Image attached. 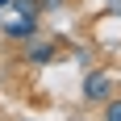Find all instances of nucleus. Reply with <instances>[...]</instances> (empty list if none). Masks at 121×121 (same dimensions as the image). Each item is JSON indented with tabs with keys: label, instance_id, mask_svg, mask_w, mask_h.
Instances as JSON below:
<instances>
[{
	"label": "nucleus",
	"instance_id": "obj_1",
	"mask_svg": "<svg viewBox=\"0 0 121 121\" xmlns=\"http://www.w3.org/2000/svg\"><path fill=\"white\" fill-rule=\"evenodd\" d=\"M109 96H113V79L104 71H88L84 84H79V100L84 104H104Z\"/></svg>",
	"mask_w": 121,
	"mask_h": 121
},
{
	"label": "nucleus",
	"instance_id": "obj_2",
	"mask_svg": "<svg viewBox=\"0 0 121 121\" xmlns=\"http://www.w3.org/2000/svg\"><path fill=\"white\" fill-rule=\"evenodd\" d=\"M0 34L9 38V42H34V38L42 34V25H38V17H17V21L0 25Z\"/></svg>",
	"mask_w": 121,
	"mask_h": 121
},
{
	"label": "nucleus",
	"instance_id": "obj_3",
	"mask_svg": "<svg viewBox=\"0 0 121 121\" xmlns=\"http://www.w3.org/2000/svg\"><path fill=\"white\" fill-rule=\"evenodd\" d=\"M50 59H54V42H42V38L25 42V63L29 67H46Z\"/></svg>",
	"mask_w": 121,
	"mask_h": 121
},
{
	"label": "nucleus",
	"instance_id": "obj_4",
	"mask_svg": "<svg viewBox=\"0 0 121 121\" xmlns=\"http://www.w3.org/2000/svg\"><path fill=\"white\" fill-rule=\"evenodd\" d=\"M9 9L17 13V17H42V13H46V9H42V0H13Z\"/></svg>",
	"mask_w": 121,
	"mask_h": 121
},
{
	"label": "nucleus",
	"instance_id": "obj_5",
	"mask_svg": "<svg viewBox=\"0 0 121 121\" xmlns=\"http://www.w3.org/2000/svg\"><path fill=\"white\" fill-rule=\"evenodd\" d=\"M100 121H121V96H109V100H104V113H100Z\"/></svg>",
	"mask_w": 121,
	"mask_h": 121
},
{
	"label": "nucleus",
	"instance_id": "obj_6",
	"mask_svg": "<svg viewBox=\"0 0 121 121\" xmlns=\"http://www.w3.org/2000/svg\"><path fill=\"white\" fill-rule=\"evenodd\" d=\"M63 4H67V0H42V9H46V13H59Z\"/></svg>",
	"mask_w": 121,
	"mask_h": 121
},
{
	"label": "nucleus",
	"instance_id": "obj_7",
	"mask_svg": "<svg viewBox=\"0 0 121 121\" xmlns=\"http://www.w3.org/2000/svg\"><path fill=\"white\" fill-rule=\"evenodd\" d=\"M9 4H13V0H0V9H9Z\"/></svg>",
	"mask_w": 121,
	"mask_h": 121
},
{
	"label": "nucleus",
	"instance_id": "obj_8",
	"mask_svg": "<svg viewBox=\"0 0 121 121\" xmlns=\"http://www.w3.org/2000/svg\"><path fill=\"white\" fill-rule=\"evenodd\" d=\"M75 121H84V117H75Z\"/></svg>",
	"mask_w": 121,
	"mask_h": 121
}]
</instances>
